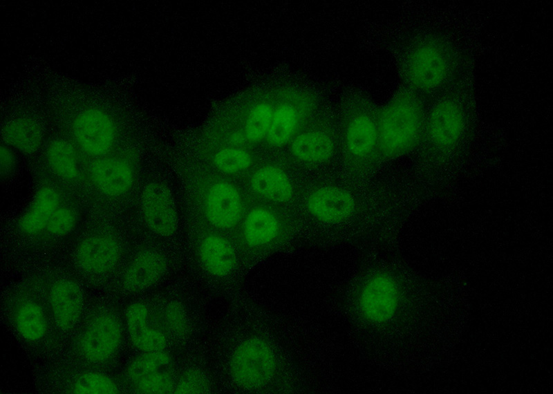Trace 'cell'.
I'll return each instance as SVG.
<instances>
[{
    "label": "cell",
    "instance_id": "1",
    "mask_svg": "<svg viewBox=\"0 0 553 394\" xmlns=\"http://www.w3.org/2000/svg\"><path fill=\"white\" fill-rule=\"evenodd\" d=\"M378 109L368 96L354 92L341 104L339 139L344 163L353 175H362L382 160L377 129Z\"/></svg>",
    "mask_w": 553,
    "mask_h": 394
},
{
    "label": "cell",
    "instance_id": "2",
    "mask_svg": "<svg viewBox=\"0 0 553 394\" xmlns=\"http://www.w3.org/2000/svg\"><path fill=\"white\" fill-rule=\"evenodd\" d=\"M426 115L416 92L398 91L377 111V129L382 160L403 156L420 144L425 131Z\"/></svg>",
    "mask_w": 553,
    "mask_h": 394
},
{
    "label": "cell",
    "instance_id": "3",
    "mask_svg": "<svg viewBox=\"0 0 553 394\" xmlns=\"http://www.w3.org/2000/svg\"><path fill=\"white\" fill-rule=\"evenodd\" d=\"M404 78L410 88L429 92L442 86L451 71V53L442 41L425 38L407 50L402 65Z\"/></svg>",
    "mask_w": 553,
    "mask_h": 394
},
{
    "label": "cell",
    "instance_id": "4",
    "mask_svg": "<svg viewBox=\"0 0 553 394\" xmlns=\"http://www.w3.org/2000/svg\"><path fill=\"white\" fill-rule=\"evenodd\" d=\"M339 142L332 113L321 106L289 142V151L300 165L317 167L334 158Z\"/></svg>",
    "mask_w": 553,
    "mask_h": 394
},
{
    "label": "cell",
    "instance_id": "5",
    "mask_svg": "<svg viewBox=\"0 0 553 394\" xmlns=\"http://www.w3.org/2000/svg\"><path fill=\"white\" fill-rule=\"evenodd\" d=\"M274 106L272 122L266 135L273 147L289 144L302 126L321 108L318 95L303 86H289L282 91Z\"/></svg>",
    "mask_w": 553,
    "mask_h": 394
},
{
    "label": "cell",
    "instance_id": "6",
    "mask_svg": "<svg viewBox=\"0 0 553 394\" xmlns=\"http://www.w3.org/2000/svg\"><path fill=\"white\" fill-rule=\"evenodd\" d=\"M120 320L115 312L100 310L86 323L76 341L79 355L93 364H102L113 358L122 343Z\"/></svg>",
    "mask_w": 553,
    "mask_h": 394
},
{
    "label": "cell",
    "instance_id": "7",
    "mask_svg": "<svg viewBox=\"0 0 553 394\" xmlns=\"http://www.w3.org/2000/svg\"><path fill=\"white\" fill-rule=\"evenodd\" d=\"M276 364L271 346L261 338L252 337L235 350L230 361V375L239 387L257 388L272 378Z\"/></svg>",
    "mask_w": 553,
    "mask_h": 394
},
{
    "label": "cell",
    "instance_id": "8",
    "mask_svg": "<svg viewBox=\"0 0 553 394\" xmlns=\"http://www.w3.org/2000/svg\"><path fill=\"white\" fill-rule=\"evenodd\" d=\"M125 379L138 393H171L174 391V367L170 355L163 350L144 352L127 366Z\"/></svg>",
    "mask_w": 553,
    "mask_h": 394
},
{
    "label": "cell",
    "instance_id": "9",
    "mask_svg": "<svg viewBox=\"0 0 553 394\" xmlns=\"http://www.w3.org/2000/svg\"><path fill=\"white\" fill-rule=\"evenodd\" d=\"M72 130L79 147L94 156L107 153L116 138L113 120L106 111L98 108H87L79 112L73 120Z\"/></svg>",
    "mask_w": 553,
    "mask_h": 394
},
{
    "label": "cell",
    "instance_id": "10",
    "mask_svg": "<svg viewBox=\"0 0 553 394\" xmlns=\"http://www.w3.org/2000/svg\"><path fill=\"white\" fill-rule=\"evenodd\" d=\"M466 120L461 106L453 100L437 102L426 115L424 135L442 151L457 147L465 130Z\"/></svg>",
    "mask_w": 553,
    "mask_h": 394
},
{
    "label": "cell",
    "instance_id": "11",
    "mask_svg": "<svg viewBox=\"0 0 553 394\" xmlns=\"http://www.w3.org/2000/svg\"><path fill=\"white\" fill-rule=\"evenodd\" d=\"M399 302L398 286L395 281L385 273H377L368 278L358 297L361 313L365 319L375 323H385L393 318Z\"/></svg>",
    "mask_w": 553,
    "mask_h": 394
},
{
    "label": "cell",
    "instance_id": "12",
    "mask_svg": "<svg viewBox=\"0 0 553 394\" xmlns=\"http://www.w3.org/2000/svg\"><path fill=\"white\" fill-rule=\"evenodd\" d=\"M305 205L315 219L324 223H339L355 212L357 202L353 194L336 185L318 186L308 192Z\"/></svg>",
    "mask_w": 553,
    "mask_h": 394
},
{
    "label": "cell",
    "instance_id": "13",
    "mask_svg": "<svg viewBox=\"0 0 553 394\" xmlns=\"http://www.w3.org/2000/svg\"><path fill=\"white\" fill-rule=\"evenodd\" d=\"M143 217L149 228L161 236L174 234L178 225L177 211L172 194L163 183L147 184L142 194Z\"/></svg>",
    "mask_w": 553,
    "mask_h": 394
},
{
    "label": "cell",
    "instance_id": "14",
    "mask_svg": "<svg viewBox=\"0 0 553 394\" xmlns=\"http://www.w3.org/2000/svg\"><path fill=\"white\" fill-rule=\"evenodd\" d=\"M122 256L120 242L113 236L95 234L85 238L77 246L75 261L84 272L102 275L117 266Z\"/></svg>",
    "mask_w": 553,
    "mask_h": 394
},
{
    "label": "cell",
    "instance_id": "15",
    "mask_svg": "<svg viewBox=\"0 0 553 394\" xmlns=\"http://www.w3.org/2000/svg\"><path fill=\"white\" fill-rule=\"evenodd\" d=\"M48 303L55 326L62 331H68L81 317L84 307L82 290L71 279H59L50 286Z\"/></svg>",
    "mask_w": 553,
    "mask_h": 394
},
{
    "label": "cell",
    "instance_id": "16",
    "mask_svg": "<svg viewBox=\"0 0 553 394\" xmlns=\"http://www.w3.org/2000/svg\"><path fill=\"white\" fill-rule=\"evenodd\" d=\"M167 269L165 256L153 249L140 252L127 266L122 285L129 292H138L153 285Z\"/></svg>",
    "mask_w": 553,
    "mask_h": 394
},
{
    "label": "cell",
    "instance_id": "17",
    "mask_svg": "<svg viewBox=\"0 0 553 394\" xmlns=\"http://www.w3.org/2000/svg\"><path fill=\"white\" fill-rule=\"evenodd\" d=\"M209 221L214 226L234 227L242 214V202L238 190L227 182H218L209 189L205 205Z\"/></svg>",
    "mask_w": 553,
    "mask_h": 394
},
{
    "label": "cell",
    "instance_id": "18",
    "mask_svg": "<svg viewBox=\"0 0 553 394\" xmlns=\"http://www.w3.org/2000/svg\"><path fill=\"white\" fill-rule=\"evenodd\" d=\"M90 175L99 190L109 196L125 194L133 182L131 167L125 161L115 158L95 160L90 166Z\"/></svg>",
    "mask_w": 553,
    "mask_h": 394
},
{
    "label": "cell",
    "instance_id": "19",
    "mask_svg": "<svg viewBox=\"0 0 553 394\" xmlns=\"http://www.w3.org/2000/svg\"><path fill=\"white\" fill-rule=\"evenodd\" d=\"M126 321L130 340L135 348L144 352L163 350L167 339L149 323V310L142 302L131 303L126 309Z\"/></svg>",
    "mask_w": 553,
    "mask_h": 394
},
{
    "label": "cell",
    "instance_id": "20",
    "mask_svg": "<svg viewBox=\"0 0 553 394\" xmlns=\"http://www.w3.org/2000/svg\"><path fill=\"white\" fill-rule=\"evenodd\" d=\"M12 320L19 334L29 342L41 341L48 331L47 314L35 297H25L18 300L14 306Z\"/></svg>",
    "mask_w": 553,
    "mask_h": 394
},
{
    "label": "cell",
    "instance_id": "21",
    "mask_svg": "<svg viewBox=\"0 0 553 394\" xmlns=\"http://www.w3.org/2000/svg\"><path fill=\"white\" fill-rule=\"evenodd\" d=\"M251 185L255 192L274 203H288L295 196V186L290 176L274 165L259 169L252 176Z\"/></svg>",
    "mask_w": 553,
    "mask_h": 394
},
{
    "label": "cell",
    "instance_id": "22",
    "mask_svg": "<svg viewBox=\"0 0 553 394\" xmlns=\"http://www.w3.org/2000/svg\"><path fill=\"white\" fill-rule=\"evenodd\" d=\"M59 196L50 187H43L35 194L28 209L18 222L19 229L27 234L41 232L53 212L59 207Z\"/></svg>",
    "mask_w": 553,
    "mask_h": 394
},
{
    "label": "cell",
    "instance_id": "23",
    "mask_svg": "<svg viewBox=\"0 0 553 394\" xmlns=\"http://www.w3.org/2000/svg\"><path fill=\"white\" fill-rule=\"evenodd\" d=\"M1 136L6 144L25 154L36 152L43 140V130L36 120L19 117L7 122Z\"/></svg>",
    "mask_w": 553,
    "mask_h": 394
},
{
    "label": "cell",
    "instance_id": "24",
    "mask_svg": "<svg viewBox=\"0 0 553 394\" xmlns=\"http://www.w3.org/2000/svg\"><path fill=\"white\" fill-rule=\"evenodd\" d=\"M281 227V222L274 212L257 207L249 212L244 221V238L251 246L265 245L279 236Z\"/></svg>",
    "mask_w": 553,
    "mask_h": 394
},
{
    "label": "cell",
    "instance_id": "25",
    "mask_svg": "<svg viewBox=\"0 0 553 394\" xmlns=\"http://www.w3.org/2000/svg\"><path fill=\"white\" fill-rule=\"evenodd\" d=\"M199 254L204 267L215 276L229 274L236 263L233 246L227 239L217 235H210L203 240Z\"/></svg>",
    "mask_w": 553,
    "mask_h": 394
},
{
    "label": "cell",
    "instance_id": "26",
    "mask_svg": "<svg viewBox=\"0 0 553 394\" xmlns=\"http://www.w3.org/2000/svg\"><path fill=\"white\" fill-rule=\"evenodd\" d=\"M46 158L48 167L57 176L66 180L77 176V153L68 141L62 139L52 141L47 147Z\"/></svg>",
    "mask_w": 553,
    "mask_h": 394
},
{
    "label": "cell",
    "instance_id": "27",
    "mask_svg": "<svg viewBox=\"0 0 553 394\" xmlns=\"http://www.w3.org/2000/svg\"><path fill=\"white\" fill-rule=\"evenodd\" d=\"M273 111L274 105L269 101L259 102L252 107L245 124V135L247 140L259 142L265 138Z\"/></svg>",
    "mask_w": 553,
    "mask_h": 394
},
{
    "label": "cell",
    "instance_id": "28",
    "mask_svg": "<svg viewBox=\"0 0 553 394\" xmlns=\"http://www.w3.org/2000/svg\"><path fill=\"white\" fill-rule=\"evenodd\" d=\"M70 390L72 393L81 394H113L120 392L118 386L109 376L94 371L78 375Z\"/></svg>",
    "mask_w": 553,
    "mask_h": 394
},
{
    "label": "cell",
    "instance_id": "29",
    "mask_svg": "<svg viewBox=\"0 0 553 394\" xmlns=\"http://www.w3.org/2000/svg\"><path fill=\"white\" fill-rule=\"evenodd\" d=\"M214 162L222 172L234 173L248 168L252 158L246 151L241 149L225 148L216 153Z\"/></svg>",
    "mask_w": 553,
    "mask_h": 394
},
{
    "label": "cell",
    "instance_id": "30",
    "mask_svg": "<svg viewBox=\"0 0 553 394\" xmlns=\"http://www.w3.org/2000/svg\"><path fill=\"white\" fill-rule=\"evenodd\" d=\"M210 390L205 375L198 369L191 368L183 373L174 387V393H207Z\"/></svg>",
    "mask_w": 553,
    "mask_h": 394
},
{
    "label": "cell",
    "instance_id": "31",
    "mask_svg": "<svg viewBox=\"0 0 553 394\" xmlns=\"http://www.w3.org/2000/svg\"><path fill=\"white\" fill-rule=\"evenodd\" d=\"M76 224V215L68 207H58L49 218L46 229L51 235L64 236L71 232Z\"/></svg>",
    "mask_w": 553,
    "mask_h": 394
},
{
    "label": "cell",
    "instance_id": "32",
    "mask_svg": "<svg viewBox=\"0 0 553 394\" xmlns=\"http://www.w3.org/2000/svg\"><path fill=\"white\" fill-rule=\"evenodd\" d=\"M1 176L6 178L10 175L16 166V157L9 146L1 145Z\"/></svg>",
    "mask_w": 553,
    "mask_h": 394
},
{
    "label": "cell",
    "instance_id": "33",
    "mask_svg": "<svg viewBox=\"0 0 553 394\" xmlns=\"http://www.w3.org/2000/svg\"><path fill=\"white\" fill-rule=\"evenodd\" d=\"M178 308L179 306L175 305L171 306L168 309L167 317L170 325L175 328V330L178 332H185L187 330V324L181 309Z\"/></svg>",
    "mask_w": 553,
    "mask_h": 394
},
{
    "label": "cell",
    "instance_id": "34",
    "mask_svg": "<svg viewBox=\"0 0 553 394\" xmlns=\"http://www.w3.org/2000/svg\"><path fill=\"white\" fill-rule=\"evenodd\" d=\"M245 137L241 133L236 132L230 136L229 140L233 144L240 145L244 142Z\"/></svg>",
    "mask_w": 553,
    "mask_h": 394
}]
</instances>
